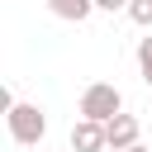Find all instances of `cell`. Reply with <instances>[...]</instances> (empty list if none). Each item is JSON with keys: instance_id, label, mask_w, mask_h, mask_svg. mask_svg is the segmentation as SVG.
Here are the masks:
<instances>
[{"instance_id": "cell-1", "label": "cell", "mask_w": 152, "mask_h": 152, "mask_svg": "<svg viewBox=\"0 0 152 152\" xmlns=\"http://www.w3.org/2000/svg\"><path fill=\"white\" fill-rule=\"evenodd\" d=\"M119 114H124V90H119V86L90 81V86L81 90V119H90V124H114Z\"/></svg>"}, {"instance_id": "cell-2", "label": "cell", "mask_w": 152, "mask_h": 152, "mask_svg": "<svg viewBox=\"0 0 152 152\" xmlns=\"http://www.w3.org/2000/svg\"><path fill=\"white\" fill-rule=\"evenodd\" d=\"M5 124H10V138H14L19 147H38V142L48 138V114H43L38 104L14 100V104H10V114H5Z\"/></svg>"}, {"instance_id": "cell-3", "label": "cell", "mask_w": 152, "mask_h": 152, "mask_svg": "<svg viewBox=\"0 0 152 152\" xmlns=\"http://www.w3.org/2000/svg\"><path fill=\"white\" fill-rule=\"evenodd\" d=\"M104 138H109V147H114V152H128V147H138L142 124H138L133 114H119L114 124H104Z\"/></svg>"}, {"instance_id": "cell-4", "label": "cell", "mask_w": 152, "mask_h": 152, "mask_svg": "<svg viewBox=\"0 0 152 152\" xmlns=\"http://www.w3.org/2000/svg\"><path fill=\"white\" fill-rule=\"evenodd\" d=\"M109 138H104V124H90V119H76L71 124V152H104Z\"/></svg>"}, {"instance_id": "cell-5", "label": "cell", "mask_w": 152, "mask_h": 152, "mask_svg": "<svg viewBox=\"0 0 152 152\" xmlns=\"http://www.w3.org/2000/svg\"><path fill=\"white\" fill-rule=\"evenodd\" d=\"M48 10L57 19H66V24H86L90 10H95V0H48Z\"/></svg>"}, {"instance_id": "cell-6", "label": "cell", "mask_w": 152, "mask_h": 152, "mask_svg": "<svg viewBox=\"0 0 152 152\" xmlns=\"http://www.w3.org/2000/svg\"><path fill=\"white\" fill-rule=\"evenodd\" d=\"M128 19H133L138 28H152V0H133V5H128Z\"/></svg>"}, {"instance_id": "cell-7", "label": "cell", "mask_w": 152, "mask_h": 152, "mask_svg": "<svg viewBox=\"0 0 152 152\" xmlns=\"http://www.w3.org/2000/svg\"><path fill=\"white\" fill-rule=\"evenodd\" d=\"M138 66H142V76L152 71V33H147V38H138Z\"/></svg>"}, {"instance_id": "cell-8", "label": "cell", "mask_w": 152, "mask_h": 152, "mask_svg": "<svg viewBox=\"0 0 152 152\" xmlns=\"http://www.w3.org/2000/svg\"><path fill=\"white\" fill-rule=\"evenodd\" d=\"M128 5H133V0H95V10H104V14H119V10L128 14Z\"/></svg>"}, {"instance_id": "cell-9", "label": "cell", "mask_w": 152, "mask_h": 152, "mask_svg": "<svg viewBox=\"0 0 152 152\" xmlns=\"http://www.w3.org/2000/svg\"><path fill=\"white\" fill-rule=\"evenodd\" d=\"M128 152H147V147H142V142H138V147H128Z\"/></svg>"}, {"instance_id": "cell-10", "label": "cell", "mask_w": 152, "mask_h": 152, "mask_svg": "<svg viewBox=\"0 0 152 152\" xmlns=\"http://www.w3.org/2000/svg\"><path fill=\"white\" fill-rule=\"evenodd\" d=\"M142 81H147V90H152V71H147V76H142Z\"/></svg>"}]
</instances>
